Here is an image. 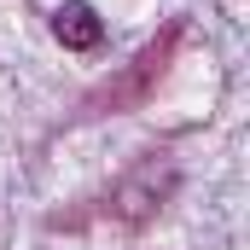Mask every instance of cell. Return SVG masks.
Masks as SVG:
<instances>
[{
    "label": "cell",
    "mask_w": 250,
    "mask_h": 250,
    "mask_svg": "<svg viewBox=\"0 0 250 250\" xmlns=\"http://www.w3.org/2000/svg\"><path fill=\"white\" fill-rule=\"evenodd\" d=\"M53 35H59L70 53H93L105 41V23H99V12L87 0H64L59 12H53Z\"/></svg>",
    "instance_id": "obj_1"
}]
</instances>
